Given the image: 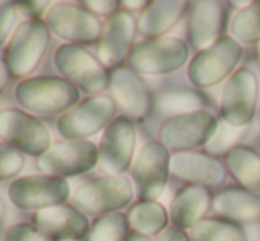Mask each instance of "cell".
<instances>
[{
    "label": "cell",
    "mask_w": 260,
    "mask_h": 241,
    "mask_svg": "<svg viewBox=\"0 0 260 241\" xmlns=\"http://www.w3.org/2000/svg\"><path fill=\"white\" fill-rule=\"evenodd\" d=\"M14 100L28 114H66L80 103V89L60 76H32L18 83Z\"/></svg>",
    "instance_id": "cell-1"
},
{
    "label": "cell",
    "mask_w": 260,
    "mask_h": 241,
    "mask_svg": "<svg viewBox=\"0 0 260 241\" xmlns=\"http://www.w3.org/2000/svg\"><path fill=\"white\" fill-rule=\"evenodd\" d=\"M52 43V32L45 20H23L6 46L7 66L16 80H27L41 66Z\"/></svg>",
    "instance_id": "cell-2"
},
{
    "label": "cell",
    "mask_w": 260,
    "mask_h": 241,
    "mask_svg": "<svg viewBox=\"0 0 260 241\" xmlns=\"http://www.w3.org/2000/svg\"><path fill=\"white\" fill-rule=\"evenodd\" d=\"M133 197L135 186L127 176H105L80 185L71 202L87 217H103L119 213L122 207L129 206Z\"/></svg>",
    "instance_id": "cell-3"
},
{
    "label": "cell",
    "mask_w": 260,
    "mask_h": 241,
    "mask_svg": "<svg viewBox=\"0 0 260 241\" xmlns=\"http://www.w3.org/2000/svg\"><path fill=\"white\" fill-rule=\"evenodd\" d=\"M117 114V105L106 94L80 101L57 120V131L64 140H89L110 126Z\"/></svg>",
    "instance_id": "cell-4"
},
{
    "label": "cell",
    "mask_w": 260,
    "mask_h": 241,
    "mask_svg": "<svg viewBox=\"0 0 260 241\" xmlns=\"http://www.w3.org/2000/svg\"><path fill=\"white\" fill-rule=\"evenodd\" d=\"M45 23L57 38L68 41V45H92L100 43L103 34V23L82 4L55 2L45 16Z\"/></svg>",
    "instance_id": "cell-5"
},
{
    "label": "cell",
    "mask_w": 260,
    "mask_h": 241,
    "mask_svg": "<svg viewBox=\"0 0 260 241\" xmlns=\"http://www.w3.org/2000/svg\"><path fill=\"white\" fill-rule=\"evenodd\" d=\"M55 66L62 78L94 96L110 87L108 68L80 45H62L55 52Z\"/></svg>",
    "instance_id": "cell-6"
},
{
    "label": "cell",
    "mask_w": 260,
    "mask_h": 241,
    "mask_svg": "<svg viewBox=\"0 0 260 241\" xmlns=\"http://www.w3.org/2000/svg\"><path fill=\"white\" fill-rule=\"evenodd\" d=\"M71 186L68 179L48 174H28L18 177L9 186V199L18 209L43 211L48 207L68 204L71 199Z\"/></svg>",
    "instance_id": "cell-7"
},
{
    "label": "cell",
    "mask_w": 260,
    "mask_h": 241,
    "mask_svg": "<svg viewBox=\"0 0 260 241\" xmlns=\"http://www.w3.org/2000/svg\"><path fill=\"white\" fill-rule=\"evenodd\" d=\"M0 140L23 155L38 158L52 147V135L45 123L21 108L0 110Z\"/></svg>",
    "instance_id": "cell-8"
},
{
    "label": "cell",
    "mask_w": 260,
    "mask_h": 241,
    "mask_svg": "<svg viewBox=\"0 0 260 241\" xmlns=\"http://www.w3.org/2000/svg\"><path fill=\"white\" fill-rule=\"evenodd\" d=\"M188 55V45L179 38L145 39L135 45L127 66L138 75H165L181 69Z\"/></svg>",
    "instance_id": "cell-9"
},
{
    "label": "cell",
    "mask_w": 260,
    "mask_h": 241,
    "mask_svg": "<svg viewBox=\"0 0 260 241\" xmlns=\"http://www.w3.org/2000/svg\"><path fill=\"white\" fill-rule=\"evenodd\" d=\"M100 162V149L90 140H62L38 158L41 174L57 177H73L92 170Z\"/></svg>",
    "instance_id": "cell-10"
},
{
    "label": "cell",
    "mask_w": 260,
    "mask_h": 241,
    "mask_svg": "<svg viewBox=\"0 0 260 241\" xmlns=\"http://www.w3.org/2000/svg\"><path fill=\"white\" fill-rule=\"evenodd\" d=\"M241 55H243L241 43L230 36H223L191 61L188 71L189 80L202 89L216 85L234 71Z\"/></svg>",
    "instance_id": "cell-11"
},
{
    "label": "cell",
    "mask_w": 260,
    "mask_h": 241,
    "mask_svg": "<svg viewBox=\"0 0 260 241\" xmlns=\"http://www.w3.org/2000/svg\"><path fill=\"white\" fill-rule=\"evenodd\" d=\"M135 147H137V131L135 124L127 117H115L103 131L98 145L100 162L98 167L106 176H124L129 165H133Z\"/></svg>",
    "instance_id": "cell-12"
},
{
    "label": "cell",
    "mask_w": 260,
    "mask_h": 241,
    "mask_svg": "<svg viewBox=\"0 0 260 241\" xmlns=\"http://www.w3.org/2000/svg\"><path fill=\"white\" fill-rule=\"evenodd\" d=\"M218 120L207 110L172 117L161 126L159 142L174 153H186L200 145H207Z\"/></svg>",
    "instance_id": "cell-13"
},
{
    "label": "cell",
    "mask_w": 260,
    "mask_h": 241,
    "mask_svg": "<svg viewBox=\"0 0 260 241\" xmlns=\"http://www.w3.org/2000/svg\"><path fill=\"white\" fill-rule=\"evenodd\" d=\"M110 98L117 108L124 112V117L142 120L151 114L154 96L145 80L129 66H120L110 71Z\"/></svg>",
    "instance_id": "cell-14"
},
{
    "label": "cell",
    "mask_w": 260,
    "mask_h": 241,
    "mask_svg": "<svg viewBox=\"0 0 260 241\" xmlns=\"http://www.w3.org/2000/svg\"><path fill=\"white\" fill-rule=\"evenodd\" d=\"M170 151L161 142L151 140L138 151L133 162V183L140 200H156L170 176Z\"/></svg>",
    "instance_id": "cell-15"
},
{
    "label": "cell",
    "mask_w": 260,
    "mask_h": 241,
    "mask_svg": "<svg viewBox=\"0 0 260 241\" xmlns=\"http://www.w3.org/2000/svg\"><path fill=\"white\" fill-rule=\"evenodd\" d=\"M258 101V80L248 68L236 71L221 94L223 120L236 128H244L255 115Z\"/></svg>",
    "instance_id": "cell-16"
},
{
    "label": "cell",
    "mask_w": 260,
    "mask_h": 241,
    "mask_svg": "<svg viewBox=\"0 0 260 241\" xmlns=\"http://www.w3.org/2000/svg\"><path fill=\"white\" fill-rule=\"evenodd\" d=\"M138 21L129 11L122 9L103 23V34L98 43V59L105 68H120L124 61L129 59L135 48V36Z\"/></svg>",
    "instance_id": "cell-17"
},
{
    "label": "cell",
    "mask_w": 260,
    "mask_h": 241,
    "mask_svg": "<svg viewBox=\"0 0 260 241\" xmlns=\"http://www.w3.org/2000/svg\"><path fill=\"white\" fill-rule=\"evenodd\" d=\"M34 225L43 232L60 241H80L85 239L90 231L89 218L85 213L73 204L48 207L34 213Z\"/></svg>",
    "instance_id": "cell-18"
},
{
    "label": "cell",
    "mask_w": 260,
    "mask_h": 241,
    "mask_svg": "<svg viewBox=\"0 0 260 241\" xmlns=\"http://www.w3.org/2000/svg\"><path fill=\"white\" fill-rule=\"evenodd\" d=\"M170 174L177 179L191 183V186L216 188L221 186L226 174L223 165L206 153H174L170 160Z\"/></svg>",
    "instance_id": "cell-19"
},
{
    "label": "cell",
    "mask_w": 260,
    "mask_h": 241,
    "mask_svg": "<svg viewBox=\"0 0 260 241\" xmlns=\"http://www.w3.org/2000/svg\"><path fill=\"white\" fill-rule=\"evenodd\" d=\"M225 28V7L221 2L206 0V2H191L189 4V20L188 32L189 41L193 48L202 50L212 46Z\"/></svg>",
    "instance_id": "cell-20"
},
{
    "label": "cell",
    "mask_w": 260,
    "mask_h": 241,
    "mask_svg": "<svg viewBox=\"0 0 260 241\" xmlns=\"http://www.w3.org/2000/svg\"><path fill=\"white\" fill-rule=\"evenodd\" d=\"M212 209L221 220L232 224H248L260 218V199L241 188H226L216 193L212 199Z\"/></svg>",
    "instance_id": "cell-21"
},
{
    "label": "cell",
    "mask_w": 260,
    "mask_h": 241,
    "mask_svg": "<svg viewBox=\"0 0 260 241\" xmlns=\"http://www.w3.org/2000/svg\"><path fill=\"white\" fill-rule=\"evenodd\" d=\"M186 7H189V4L184 0L149 2V6L142 11L140 18H138V32L149 39L163 38L165 32L177 25V21L186 13Z\"/></svg>",
    "instance_id": "cell-22"
},
{
    "label": "cell",
    "mask_w": 260,
    "mask_h": 241,
    "mask_svg": "<svg viewBox=\"0 0 260 241\" xmlns=\"http://www.w3.org/2000/svg\"><path fill=\"white\" fill-rule=\"evenodd\" d=\"M212 204V199L209 192L202 186H188L181 190L172 200L170 218L175 227L186 229L195 227L202 217L207 213L209 206Z\"/></svg>",
    "instance_id": "cell-23"
},
{
    "label": "cell",
    "mask_w": 260,
    "mask_h": 241,
    "mask_svg": "<svg viewBox=\"0 0 260 241\" xmlns=\"http://www.w3.org/2000/svg\"><path fill=\"white\" fill-rule=\"evenodd\" d=\"M226 167L243 190L260 199V155L253 149L237 145L226 153Z\"/></svg>",
    "instance_id": "cell-24"
},
{
    "label": "cell",
    "mask_w": 260,
    "mask_h": 241,
    "mask_svg": "<svg viewBox=\"0 0 260 241\" xmlns=\"http://www.w3.org/2000/svg\"><path fill=\"white\" fill-rule=\"evenodd\" d=\"M154 107L163 115L179 117V115L200 112L206 107V98L199 91L191 89H167L154 98Z\"/></svg>",
    "instance_id": "cell-25"
},
{
    "label": "cell",
    "mask_w": 260,
    "mask_h": 241,
    "mask_svg": "<svg viewBox=\"0 0 260 241\" xmlns=\"http://www.w3.org/2000/svg\"><path fill=\"white\" fill-rule=\"evenodd\" d=\"M133 232L144 236H156L167 229L168 213L156 200H140L129 209L127 215Z\"/></svg>",
    "instance_id": "cell-26"
},
{
    "label": "cell",
    "mask_w": 260,
    "mask_h": 241,
    "mask_svg": "<svg viewBox=\"0 0 260 241\" xmlns=\"http://www.w3.org/2000/svg\"><path fill=\"white\" fill-rule=\"evenodd\" d=\"M193 241H246V234L237 224L219 218L200 220L191 227Z\"/></svg>",
    "instance_id": "cell-27"
},
{
    "label": "cell",
    "mask_w": 260,
    "mask_h": 241,
    "mask_svg": "<svg viewBox=\"0 0 260 241\" xmlns=\"http://www.w3.org/2000/svg\"><path fill=\"white\" fill-rule=\"evenodd\" d=\"M129 234V220L119 211L98 217L83 241H126Z\"/></svg>",
    "instance_id": "cell-28"
},
{
    "label": "cell",
    "mask_w": 260,
    "mask_h": 241,
    "mask_svg": "<svg viewBox=\"0 0 260 241\" xmlns=\"http://www.w3.org/2000/svg\"><path fill=\"white\" fill-rule=\"evenodd\" d=\"M232 38L244 45L260 43V2L248 4L232 18Z\"/></svg>",
    "instance_id": "cell-29"
},
{
    "label": "cell",
    "mask_w": 260,
    "mask_h": 241,
    "mask_svg": "<svg viewBox=\"0 0 260 241\" xmlns=\"http://www.w3.org/2000/svg\"><path fill=\"white\" fill-rule=\"evenodd\" d=\"M244 133V128H236L232 124L225 123V120H218L214 133H212L211 140L207 142V153L209 155H221V153H229L234 149L236 142Z\"/></svg>",
    "instance_id": "cell-30"
},
{
    "label": "cell",
    "mask_w": 260,
    "mask_h": 241,
    "mask_svg": "<svg viewBox=\"0 0 260 241\" xmlns=\"http://www.w3.org/2000/svg\"><path fill=\"white\" fill-rule=\"evenodd\" d=\"M25 167V155L0 142V181L16 177Z\"/></svg>",
    "instance_id": "cell-31"
},
{
    "label": "cell",
    "mask_w": 260,
    "mask_h": 241,
    "mask_svg": "<svg viewBox=\"0 0 260 241\" xmlns=\"http://www.w3.org/2000/svg\"><path fill=\"white\" fill-rule=\"evenodd\" d=\"M18 4L9 0H0V48L7 46L11 36L16 31L18 20Z\"/></svg>",
    "instance_id": "cell-32"
},
{
    "label": "cell",
    "mask_w": 260,
    "mask_h": 241,
    "mask_svg": "<svg viewBox=\"0 0 260 241\" xmlns=\"http://www.w3.org/2000/svg\"><path fill=\"white\" fill-rule=\"evenodd\" d=\"M4 241H60L43 232L34 224H14L6 229Z\"/></svg>",
    "instance_id": "cell-33"
},
{
    "label": "cell",
    "mask_w": 260,
    "mask_h": 241,
    "mask_svg": "<svg viewBox=\"0 0 260 241\" xmlns=\"http://www.w3.org/2000/svg\"><path fill=\"white\" fill-rule=\"evenodd\" d=\"M82 6L85 9H89L96 16H106L112 18L113 14H117L119 11H122V2H117V0H87L82 2Z\"/></svg>",
    "instance_id": "cell-34"
},
{
    "label": "cell",
    "mask_w": 260,
    "mask_h": 241,
    "mask_svg": "<svg viewBox=\"0 0 260 241\" xmlns=\"http://www.w3.org/2000/svg\"><path fill=\"white\" fill-rule=\"evenodd\" d=\"M50 6V2H23L18 4V9L25 14V20H45Z\"/></svg>",
    "instance_id": "cell-35"
},
{
    "label": "cell",
    "mask_w": 260,
    "mask_h": 241,
    "mask_svg": "<svg viewBox=\"0 0 260 241\" xmlns=\"http://www.w3.org/2000/svg\"><path fill=\"white\" fill-rule=\"evenodd\" d=\"M156 241H189V238H188V234L182 231V229L172 225V227L165 229L163 232H159Z\"/></svg>",
    "instance_id": "cell-36"
},
{
    "label": "cell",
    "mask_w": 260,
    "mask_h": 241,
    "mask_svg": "<svg viewBox=\"0 0 260 241\" xmlns=\"http://www.w3.org/2000/svg\"><path fill=\"white\" fill-rule=\"evenodd\" d=\"M13 80V75H11V69L7 66L6 57H0V96L4 94V91L7 89V85Z\"/></svg>",
    "instance_id": "cell-37"
},
{
    "label": "cell",
    "mask_w": 260,
    "mask_h": 241,
    "mask_svg": "<svg viewBox=\"0 0 260 241\" xmlns=\"http://www.w3.org/2000/svg\"><path fill=\"white\" fill-rule=\"evenodd\" d=\"M149 6V2H122V7H127V9H142Z\"/></svg>",
    "instance_id": "cell-38"
},
{
    "label": "cell",
    "mask_w": 260,
    "mask_h": 241,
    "mask_svg": "<svg viewBox=\"0 0 260 241\" xmlns=\"http://www.w3.org/2000/svg\"><path fill=\"white\" fill-rule=\"evenodd\" d=\"M126 241H151V238H149V236H144V234H138V232H131Z\"/></svg>",
    "instance_id": "cell-39"
},
{
    "label": "cell",
    "mask_w": 260,
    "mask_h": 241,
    "mask_svg": "<svg viewBox=\"0 0 260 241\" xmlns=\"http://www.w3.org/2000/svg\"><path fill=\"white\" fill-rule=\"evenodd\" d=\"M4 220H6V204H4L2 197H0V225H2Z\"/></svg>",
    "instance_id": "cell-40"
},
{
    "label": "cell",
    "mask_w": 260,
    "mask_h": 241,
    "mask_svg": "<svg viewBox=\"0 0 260 241\" xmlns=\"http://www.w3.org/2000/svg\"><path fill=\"white\" fill-rule=\"evenodd\" d=\"M257 61H258V68H260V43H258V46H257Z\"/></svg>",
    "instance_id": "cell-41"
}]
</instances>
